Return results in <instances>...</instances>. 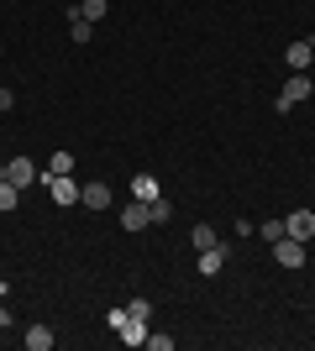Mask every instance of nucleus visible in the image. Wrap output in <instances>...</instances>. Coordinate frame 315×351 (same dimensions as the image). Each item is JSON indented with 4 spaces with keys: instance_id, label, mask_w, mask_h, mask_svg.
<instances>
[{
    "instance_id": "1",
    "label": "nucleus",
    "mask_w": 315,
    "mask_h": 351,
    "mask_svg": "<svg viewBox=\"0 0 315 351\" xmlns=\"http://www.w3.org/2000/svg\"><path fill=\"white\" fill-rule=\"evenodd\" d=\"M310 89H315V84H310V73H289L284 89H279V116H289L300 100H310Z\"/></svg>"
},
{
    "instance_id": "2",
    "label": "nucleus",
    "mask_w": 315,
    "mask_h": 351,
    "mask_svg": "<svg viewBox=\"0 0 315 351\" xmlns=\"http://www.w3.org/2000/svg\"><path fill=\"white\" fill-rule=\"evenodd\" d=\"M43 184H47V194H53V205H79L74 173H43Z\"/></svg>"
},
{
    "instance_id": "3",
    "label": "nucleus",
    "mask_w": 315,
    "mask_h": 351,
    "mask_svg": "<svg viewBox=\"0 0 315 351\" xmlns=\"http://www.w3.org/2000/svg\"><path fill=\"white\" fill-rule=\"evenodd\" d=\"M273 257H279V267H305V241L279 236V241H273Z\"/></svg>"
},
{
    "instance_id": "4",
    "label": "nucleus",
    "mask_w": 315,
    "mask_h": 351,
    "mask_svg": "<svg viewBox=\"0 0 315 351\" xmlns=\"http://www.w3.org/2000/svg\"><path fill=\"white\" fill-rule=\"evenodd\" d=\"M284 236L310 241V236H315V215H310V210H289V215H284Z\"/></svg>"
},
{
    "instance_id": "5",
    "label": "nucleus",
    "mask_w": 315,
    "mask_h": 351,
    "mask_svg": "<svg viewBox=\"0 0 315 351\" xmlns=\"http://www.w3.org/2000/svg\"><path fill=\"white\" fill-rule=\"evenodd\" d=\"M284 58H289V73H305L315 63V37H305V43H289L284 47Z\"/></svg>"
},
{
    "instance_id": "6",
    "label": "nucleus",
    "mask_w": 315,
    "mask_h": 351,
    "mask_svg": "<svg viewBox=\"0 0 315 351\" xmlns=\"http://www.w3.org/2000/svg\"><path fill=\"white\" fill-rule=\"evenodd\" d=\"M226 257H231V247H221V241H215V247H205V252H200V278H221Z\"/></svg>"
},
{
    "instance_id": "7",
    "label": "nucleus",
    "mask_w": 315,
    "mask_h": 351,
    "mask_svg": "<svg viewBox=\"0 0 315 351\" xmlns=\"http://www.w3.org/2000/svg\"><path fill=\"white\" fill-rule=\"evenodd\" d=\"M79 205L84 210H110V184H100V178H95V184H79Z\"/></svg>"
},
{
    "instance_id": "8",
    "label": "nucleus",
    "mask_w": 315,
    "mask_h": 351,
    "mask_svg": "<svg viewBox=\"0 0 315 351\" xmlns=\"http://www.w3.org/2000/svg\"><path fill=\"white\" fill-rule=\"evenodd\" d=\"M5 178H11L16 189H32V178H37V168H32V158H11V162H5Z\"/></svg>"
},
{
    "instance_id": "9",
    "label": "nucleus",
    "mask_w": 315,
    "mask_h": 351,
    "mask_svg": "<svg viewBox=\"0 0 315 351\" xmlns=\"http://www.w3.org/2000/svg\"><path fill=\"white\" fill-rule=\"evenodd\" d=\"M148 330H152V320H137V315H132V320L121 325L116 336H121V341H126V346H148Z\"/></svg>"
},
{
    "instance_id": "10",
    "label": "nucleus",
    "mask_w": 315,
    "mask_h": 351,
    "mask_svg": "<svg viewBox=\"0 0 315 351\" xmlns=\"http://www.w3.org/2000/svg\"><path fill=\"white\" fill-rule=\"evenodd\" d=\"M142 226H152V220H148V205H142V199H132V205L121 210V231H142Z\"/></svg>"
},
{
    "instance_id": "11",
    "label": "nucleus",
    "mask_w": 315,
    "mask_h": 351,
    "mask_svg": "<svg viewBox=\"0 0 315 351\" xmlns=\"http://www.w3.org/2000/svg\"><path fill=\"white\" fill-rule=\"evenodd\" d=\"M158 194H163V189H158V178H152V173H137V178H132V199H142V205H152Z\"/></svg>"
},
{
    "instance_id": "12",
    "label": "nucleus",
    "mask_w": 315,
    "mask_h": 351,
    "mask_svg": "<svg viewBox=\"0 0 315 351\" xmlns=\"http://www.w3.org/2000/svg\"><path fill=\"white\" fill-rule=\"evenodd\" d=\"M69 37H74V43H95V21H84L79 11H69Z\"/></svg>"
},
{
    "instance_id": "13",
    "label": "nucleus",
    "mask_w": 315,
    "mask_h": 351,
    "mask_svg": "<svg viewBox=\"0 0 315 351\" xmlns=\"http://www.w3.org/2000/svg\"><path fill=\"white\" fill-rule=\"evenodd\" d=\"M21 341H27V351H47V346H53V341H58V336H53L47 325H32V330H27V336H21Z\"/></svg>"
},
{
    "instance_id": "14",
    "label": "nucleus",
    "mask_w": 315,
    "mask_h": 351,
    "mask_svg": "<svg viewBox=\"0 0 315 351\" xmlns=\"http://www.w3.org/2000/svg\"><path fill=\"white\" fill-rule=\"evenodd\" d=\"M189 241H195V252H205V247H215L221 236H215V226H210V220H200L195 231H189Z\"/></svg>"
},
{
    "instance_id": "15",
    "label": "nucleus",
    "mask_w": 315,
    "mask_h": 351,
    "mask_svg": "<svg viewBox=\"0 0 315 351\" xmlns=\"http://www.w3.org/2000/svg\"><path fill=\"white\" fill-rule=\"evenodd\" d=\"M148 220H152V226H168V220H174V205H168L163 194H158V199L148 205Z\"/></svg>"
},
{
    "instance_id": "16",
    "label": "nucleus",
    "mask_w": 315,
    "mask_h": 351,
    "mask_svg": "<svg viewBox=\"0 0 315 351\" xmlns=\"http://www.w3.org/2000/svg\"><path fill=\"white\" fill-rule=\"evenodd\" d=\"M74 11H79V16H84V21H100V16H105V11H110V0H79Z\"/></svg>"
},
{
    "instance_id": "17",
    "label": "nucleus",
    "mask_w": 315,
    "mask_h": 351,
    "mask_svg": "<svg viewBox=\"0 0 315 351\" xmlns=\"http://www.w3.org/2000/svg\"><path fill=\"white\" fill-rule=\"evenodd\" d=\"M16 205H21V189L5 178V184H0V210H16Z\"/></svg>"
},
{
    "instance_id": "18",
    "label": "nucleus",
    "mask_w": 315,
    "mask_h": 351,
    "mask_svg": "<svg viewBox=\"0 0 315 351\" xmlns=\"http://www.w3.org/2000/svg\"><path fill=\"white\" fill-rule=\"evenodd\" d=\"M47 173H74V158H69V152H53V158H47Z\"/></svg>"
},
{
    "instance_id": "19",
    "label": "nucleus",
    "mask_w": 315,
    "mask_h": 351,
    "mask_svg": "<svg viewBox=\"0 0 315 351\" xmlns=\"http://www.w3.org/2000/svg\"><path fill=\"white\" fill-rule=\"evenodd\" d=\"M257 236H263V241H279V236H284V220H263V226H257Z\"/></svg>"
},
{
    "instance_id": "20",
    "label": "nucleus",
    "mask_w": 315,
    "mask_h": 351,
    "mask_svg": "<svg viewBox=\"0 0 315 351\" xmlns=\"http://www.w3.org/2000/svg\"><path fill=\"white\" fill-rule=\"evenodd\" d=\"M148 346H152V351H174V336H158V330H148Z\"/></svg>"
},
{
    "instance_id": "21",
    "label": "nucleus",
    "mask_w": 315,
    "mask_h": 351,
    "mask_svg": "<svg viewBox=\"0 0 315 351\" xmlns=\"http://www.w3.org/2000/svg\"><path fill=\"white\" fill-rule=\"evenodd\" d=\"M126 309H132L137 320H152V304H148V299H132V304H126Z\"/></svg>"
},
{
    "instance_id": "22",
    "label": "nucleus",
    "mask_w": 315,
    "mask_h": 351,
    "mask_svg": "<svg viewBox=\"0 0 315 351\" xmlns=\"http://www.w3.org/2000/svg\"><path fill=\"white\" fill-rule=\"evenodd\" d=\"M5 293H11V283H0V325H11V304H5Z\"/></svg>"
},
{
    "instance_id": "23",
    "label": "nucleus",
    "mask_w": 315,
    "mask_h": 351,
    "mask_svg": "<svg viewBox=\"0 0 315 351\" xmlns=\"http://www.w3.org/2000/svg\"><path fill=\"white\" fill-rule=\"evenodd\" d=\"M5 110H16V95H11V89H0V116H5Z\"/></svg>"
},
{
    "instance_id": "24",
    "label": "nucleus",
    "mask_w": 315,
    "mask_h": 351,
    "mask_svg": "<svg viewBox=\"0 0 315 351\" xmlns=\"http://www.w3.org/2000/svg\"><path fill=\"white\" fill-rule=\"evenodd\" d=\"M0 184H5V162H0Z\"/></svg>"
}]
</instances>
